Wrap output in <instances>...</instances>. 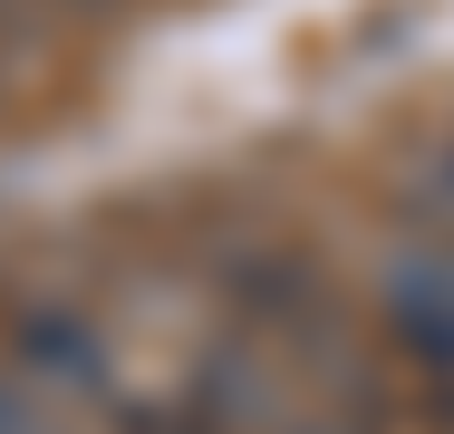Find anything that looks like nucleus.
Masks as SVG:
<instances>
[{
  "label": "nucleus",
  "instance_id": "2",
  "mask_svg": "<svg viewBox=\"0 0 454 434\" xmlns=\"http://www.w3.org/2000/svg\"><path fill=\"white\" fill-rule=\"evenodd\" d=\"M20 357H29V376H49V396H88L97 376H106V357L78 319H29L20 329Z\"/></svg>",
  "mask_w": 454,
  "mask_h": 434
},
{
  "label": "nucleus",
  "instance_id": "1",
  "mask_svg": "<svg viewBox=\"0 0 454 434\" xmlns=\"http://www.w3.org/2000/svg\"><path fill=\"white\" fill-rule=\"evenodd\" d=\"M387 319L406 347H435L454 357V252H416L387 270Z\"/></svg>",
  "mask_w": 454,
  "mask_h": 434
}]
</instances>
